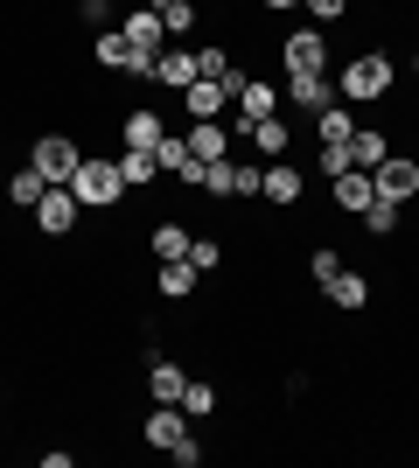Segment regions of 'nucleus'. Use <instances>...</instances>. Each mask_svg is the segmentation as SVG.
<instances>
[{
  "mask_svg": "<svg viewBox=\"0 0 419 468\" xmlns=\"http://www.w3.org/2000/svg\"><path fill=\"white\" fill-rule=\"evenodd\" d=\"M413 70H419V57H413Z\"/></svg>",
  "mask_w": 419,
  "mask_h": 468,
  "instance_id": "58836bf2",
  "label": "nucleus"
},
{
  "mask_svg": "<svg viewBox=\"0 0 419 468\" xmlns=\"http://www.w3.org/2000/svg\"><path fill=\"white\" fill-rule=\"evenodd\" d=\"M70 196H78L84 210H112V203L126 196L120 161H78V176H70Z\"/></svg>",
  "mask_w": 419,
  "mask_h": 468,
  "instance_id": "f03ea898",
  "label": "nucleus"
},
{
  "mask_svg": "<svg viewBox=\"0 0 419 468\" xmlns=\"http://www.w3.org/2000/svg\"><path fill=\"white\" fill-rule=\"evenodd\" d=\"M126 147H147V154H154L161 140H168V126H161V112H126Z\"/></svg>",
  "mask_w": 419,
  "mask_h": 468,
  "instance_id": "6ab92c4d",
  "label": "nucleus"
},
{
  "mask_svg": "<svg viewBox=\"0 0 419 468\" xmlns=\"http://www.w3.org/2000/svg\"><path fill=\"white\" fill-rule=\"evenodd\" d=\"M78 140H70V133H42L36 140V154H28V168H42V182H70V176H78Z\"/></svg>",
  "mask_w": 419,
  "mask_h": 468,
  "instance_id": "7ed1b4c3",
  "label": "nucleus"
},
{
  "mask_svg": "<svg viewBox=\"0 0 419 468\" xmlns=\"http://www.w3.org/2000/svg\"><path fill=\"white\" fill-rule=\"evenodd\" d=\"M300 7L315 15V28H321V21H342V15H350V0H300Z\"/></svg>",
  "mask_w": 419,
  "mask_h": 468,
  "instance_id": "72a5a7b5",
  "label": "nucleus"
},
{
  "mask_svg": "<svg viewBox=\"0 0 419 468\" xmlns=\"http://www.w3.org/2000/svg\"><path fill=\"white\" fill-rule=\"evenodd\" d=\"M133 57H140V49L126 42V28H99V63H105V70H133Z\"/></svg>",
  "mask_w": 419,
  "mask_h": 468,
  "instance_id": "412c9836",
  "label": "nucleus"
},
{
  "mask_svg": "<svg viewBox=\"0 0 419 468\" xmlns=\"http://www.w3.org/2000/svg\"><path fill=\"white\" fill-rule=\"evenodd\" d=\"M175 441H189V412L182 406H154L147 412V448H175Z\"/></svg>",
  "mask_w": 419,
  "mask_h": 468,
  "instance_id": "f8f14e48",
  "label": "nucleus"
},
{
  "mask_svg": "<svg viewBox=\"0 0 419 468\" xmlns=\"http://www.w3.org/2000/svg\"><path fill=\"white\" fill-rule=\"evenodd\" d=\"M279 7H300V0H266V15H279Z\"/></svg>",
  "mask_w": 419,
  "mask_h": 468,
  "instance_id": "4c0bfd02",
  "label": "nucleus"
},
{
  "mask_svg": "<svg viewBox=\"0 0 419 468\" xmlns=\"http://www.w3.org/2000/svg\"><path fill=\"white\" fill-rule=\"evenodd\" d=\"M279 98L300 105V112H321V105H336V84H329V70H287Z\"/></svg>",
  "mask_w": 419,
  "mask_h": 468,
  "instance_id": "20e7f679",
  "label": "nucleus"
},
{
  "mask_svg": "<svg viewBox=\"0 0 419 468\" xmlns=\"http://www.w3.org/2000/svg\"><path fill=\"white\" fill-rule=\"evenodd\" d=\"M120 28H126V42H133V49H168V28H161V7H154V0H140Z\"/></svg>",
  "mask_w": 419,
  "mask_h": 468,
  "instance_id": "9d476101",
  "label": "nucleus"
},
{
  "mask_svg": "<svg viewBox=\"0 0 419 468\" xmlns=\"http://www.w3.org/2000/svg\"><path fill=\"white\" fill-rule=\"evenodd\" d=\"M42 189H49V182H42V168H15V182H7V203L36 210V203H42Z\"/></svg>",
  "mask_w": 419,
  "mask_h": 468,
  "instance_id": "393cba45",
  "label": "nucleus"
},
{
  "mask_svg": "<svg viewBox=\"0 0 419 468\" xmlns=\"http://www.w3.org/2000/svg\"><path fill=\"white\" fill-rule=\"evenodd\" d=\"M399 210H405V203H392V196H371V210H363V231H371V238L399 231Z\"/></svg>",
  "mask_w": 419,
  "mask_h": 468,
  "instance_id": "a878e982",
  "label": "nucleus"
},
{
  "mask_svg": "<svg viewBox=\"0 0 419 468\" xmlns=\"http://www.w3.org/2000/svg\"><path fill=\"white\" fill-rule=\"evenodd\" d=\"M279 63H287V70H329V42H321V28H294V36L279 42Z\"/></svg>",
  "mask_w": 419,
  "mask_h": 468,
  "instance_id": "0eeeda50",
  "label": "nucleus"
},
{
  "mask_svg": "<svg viewBox=\"0 0 419 468\" xmlns=\"http://www.w3.org/2000/svg\"><path fill=\"white\" fill-rule=\"evenodd\" d=\"M196 266H189V259H161V273H154V287H161V301H189V293H196Z\"/></svg>",
  "mask_w": 419,
  "mask_h": 468,
  "instance_id": "4468645a",
  "label": "nucleus"
},
{
  "mask_svg": "<svg viewBox=\"0 0 419 468\" xmlns=\"http://www.w3.org/2000/svg\"><path fill=\"white\" fill-rule=\"evenodd\" d=\"M224 63H231L224 49H196V70H203V78H224Z\"/></svg>",
  "mask_w": 419,
  "mask_h": 468,
  "instance_id": "c9c22d12",
  "label": "nucleus"
},
{
  "mask_svg": "<svg viewBox=\"0 0 419 468\" xmlns=\"http://www.w3.org/2000/svg\"><path fill=\"white\" fill-rule=\"evenodd\" d=\"M105 7H112V0H84V21H105Z\"/></svg>",
  "mask_w": 419,
  "mask_h": 468,
  "instance_id": "e433bc0d",
  "label": "nucleus"
},
{
  "mask_svg": "<svg viewBox=\"0 0 419 468\" xmlns=\"http://www.w3.org/2000/svg\"><path fill=\"white\" fill-rule=\"evenodd\" d=\"M321 293H329V301H336L342 314L371 308V280H363V273H336V280H321Z\"/></svg>",
  "mask_w": 419,
  "mask_h": 468,
  "instance_id": "2eb2a0df",
  "label": "nucleus"
},
{
  "mask_svg": "<svg viewBox=\"0 0 419 468\" xmlns=\"http://www.w3.org/2000/svg\"><path fill=\"white\" fill-rule=\"evenodd\" d=\"M399 84V70H392V57L384 49H363V57H350L342 63V78H336V91L350 98V105H378L384 91Z\"/></svg>",
  "mask_w": 419,
  "mask_h": 468,
  "instance_id": "f257e3e1",
  "label": "nucleus"
},
{
  "mask_svg": "<svg viewBox=\"0 0 419 468\" xmlns=\"http://www.w3.org/2000/svg\"><path fill=\"white\" fill-rule=\"evenodd\" d=\"M78 196H70V182H49V189H42V203H36V224H42V238H63L70 231V224H78Z\"/></svg>",
  "mask_w": 419,
  "mask_h": 468,
  "instance_id": "39448f33",
  "label": "nucleus"
},
{
  "mask_svg": "<svg viewBox=\"0 0 419 468\" xmlns=\"http://www.w3.org/2000/svg\"><path fill=\"white\" fill-rule=\"evenodd\" d=\"M315 126H321V140H350V133H357V119L342 112V105H321V112H315Z\"/></svg>",
  "mask_w": 419,
  "mask_h": 468,
  "instance_id": "c756f323",
  "label": "nucleus"
},
{
  "mask_svg": "<svg viewBox=\"0 0 419 468\" xmlns=\"http://www.w3.org/2000/svg\"><path fill=\"white\" fill-rule=\"evenodd\" d=\"M329 196H336V210L363 217L371 196H378V182H371V168H342V176H329Z\"/></svg>",
  "mask_w": 419,
  "mask_h": 468,
  "instance_id": "6e6552de",
  "label": "nucleus"
},
{
  "mask_svg": "<svg viewBox=\"0 0 419 468\" xmlns=\"http://www.w3.org/2000/svg\"><path fill=\"white\" fill-rule=\"evenodd\" d=\"M182 412H189V420H210V412H217V391L203 385V378H189V391H182Z\"/></svg>",
  "mask_w": 419,
  "mask_h": 468,
  "instance_id": "c85d7f7f",
  "label": "nucleus"
},
{
  "mask_svg": "<svg viewBox=\"0 0 419 468\" xmlns=\"http://www.w3.org/2000/svg\"><path fill=\"white\" fill-rule=\"evenodd\" d=\"M384 154H392V140H384L378 126H357V133H350V161H357V168H378Z\"/></svg>",
  "mask_w": 419,
  "mask_h": 468,
  "instance_id": "aec40b11",
  "label": "nucleus"
},
{
  "mask_svg": "<svg viewBox=\"0 0 419 468\" xmlns=\"http://www.w3.org/2000/svg\"><path fill=\"white\" fill-rule=\"evenodd\" d=\"M189 266H196V273H217V266H224V245H217V238H189Z\"/></svg>",
  "mask_w": 419,
  "mask_h": 468,
  "instance_id": "7c9ffc66",
  "label": "nucleus"
},
{
  "mask_svg": "<svg viewBox=\"0 0 419 468\" xmlns=\"http://www.w3.org/2000/svg\"><path fill=\"white\" fill-rule=\"evenodd\" d=\"M238 112H245V119H273V112H279V84H273V78H252V84L238 91Z\"/></svg>",
  "mask_w": 419,
  "mask_h": 468,
  "instance_id": "a211bd4d",
  "label": "nucleus"
},
{
  "mask_svg": "<svg viewBox=\"0 0 419 468\" xmlns=\"http://www.w3.org/2000/svg\"><path fill=\"white\" fill-rule=\"evenodd\" d=\"M154 161H161V168H168V176H182V182L196 176V154H189V140H175V133H168V140H161V147H154Z\"/></svg>",
  "mask_w": 419,
  "mask_h": 468,
  "instance_id": "b1692460",
  "label": "nucleus"
},
{
  "mask_svg": "<svg viewBox=\"0 0 419 468\" xmlns=\"http://www.w3.org/2000/svg\"><path fill=\"white\" fill-rule=\"evenodd\" d=\"M238 140H252V147H259L266 161H279V154H287V126H279V119H252V126H245Z\"/></svg>",
  "mask_w": 419,
  "mask_h": 468,
  "instance_id": "4be33fe9",
  "label": "nucleus"
},
{
  "mask_svg": "<svg viewBox=\"0 0 419 468\" xmlns=\"http://www.w3.org/2000/svg\"><path fill=\"white\" fill-rule=\"evenodd\" d=\"M203 70H196V49H161V70H154V84L161 91H189Z\"/></svg>",
  "mask_w": 419,
  "mask_h": 468,
  "instance_id": "9b49d317",
  "label": "nucleus"
},
{
  "mask_svg": "<svg viewBox=\"0 0 419 468\" xmlns=\"http://www.w3.org/2000/svg\"><path fill=\"white\" fill-rule=\"evenodd\" d=\"M308 273H315V280H336V273H342V259L329 252V245H315V259H308Z\"/></svg>",
  "mask_w": 419,
  "mask_h": 468,
  "instance_id": "f704fd0d",
  "label": "nucleus"
},
{
  "mask_svg": "<svg viewBox=\"0 0 419 468\" xmlns=\"http://www.w3.org/2000/svg\"><path fill=\"white\" fill-rule=\"evenodd\" d=\"M224 105H231V98H224V84H210V78H196L189 91H182V112L189 119H217Z\"/></svg>",
  "mask_w": 419,
  "mask_h": 468,
  "instance_id": "f3484780",
  "label": "nucleus"
},
{
  "mask_svg": "<svg viewBox=\"0 0 419 468\" xmlns=\"http://www.w3.org/2000/svg\"><path fill=\"white\" fill-rule=\"evenodd\" d=\"M371 182H378V196H392V203H413L419 196V161L413 154H384L378 168H371Z\"/></svg>",
  "mask_w": 419,
  "mask_h": 468,
  "instance_id": "423d86ee",
  "label": "nucleus"
},
{
  "mask_svg": "<svg viewBox=\"0 0 419 468\" xmlns=\"http://www.w3.org/2000/svg\"><path fill=\"white\" fill-rule=\"evenodd\" d=\"M168 462H175V468H203V441H196V433H189V441H175V448H168Z\"/></svg>",
  "mask_w": 419,
  "mask_h": 468,
  "instance_id": "473e14b6",
  "label": "nucleus"
},
{
  "mask_svg": "<svg viewBox=\"0 0 419 468\" xmlns=\"http://www.w3.org/2000/svg\"><path fill=\"white\" fill-rule=\"evenodd\" d=\"M182 140H189V154H196V161H224V154H231V126H217V119H196Z\"/></svg>",
  "mask_w": 419,
  "mask_h": 468,
  "instance_id": "ddd939ff",
  "label": "nucleus"
},
{
  "mask_svg": "<svg viewBox=\"0 0 419 468\" xmlns=\"http://www.w3.org/2000/svg\"><path fill=\"white\" fill-rule=\"evenodd\" d=\"M154 176H161V161L147 154V147H126V154H120V182H126V189H147Z\"/></svg>",
  "mask_w": 419,
  "mask_h": 468,
  "instance_id": "5701e85b",
  "label": "nucleus"
},
{
  "mask_svg": "<svg viewBox=\"0 0 419 468\" xmlns=\"http://www.w3.org/2000/svg\"><path fill=\"white\" fill-rule=\"evenodd\" d=\"M161 7V28H168V36H189V28H196V0H154Z\"/></svg>",
  "mask_w": 419,
  "mask_h": 468,
  "instance_id": "bb28decb",
  "label": "nucleus"
},
{
  "mask_svg": "<svg viewBox=\"0 0 419 468\" xmlns=\"http://www.w3.org/2000/svg\"><path fill=\"white\" fill-rule=\"evenodd\" d=\"M259 189H266V168H231V196H245V203H252Z\"/></svg>",
  "mask_w": 419,
  "mask_h": 468,
  "instance_id": "2f4dec72",
  "label": "nucleus"
},
{
  "mask_svg": "<svg viewBox=\"0 0 419 468\" xmlns=\"http://www.w3.org/2000/svg\"><path fill=\"white\" fill-rule=\"evenodd\" d=\"M147 391H154V406H182V391H189V371H182L175 356H147Z\"/></svg>",
  "mask_w": 419,
  "mask_h": 468,
  "instance_id": "1a4fd4ad",
  "label": "nucleus"
},
{
  "mask_svg": "<svg viewBox=\"0 0 419 468\" xmlns=\"http://www.w3.org/2000/svg\"><path fill=\"white\" fill-rule=\"evenodd\" d=\"M154 259H189V231L182 224H154Z\"/></svg>",
  "mask_w": 419,
  "mask_h": 468,
  "instance_id": "cd10ccee",
  "label": "nucleus"
},
{
  "mask_svg": "<svg viewBox=\"0 0 419 468\" xmlns=\"http://www.w3.org/2000/svg\"><path fill=\"white\" fill-rule=\"evenodd\" d=\"M266 203H279V210H294V203H300V196H308V182H300V168H279V161H273V168H266Z\"/></svg>",
  "mask_w": 419,
  "mask_h": 468,
  "instance_id": "dca6fc26",
  "label": "nucleus"
}]
</instances>
